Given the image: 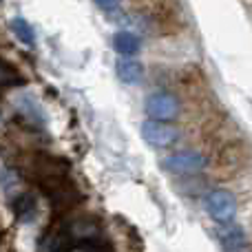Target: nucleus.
<instances>
[{"mask_svg":"<svg viewBox=\"0 0 252 252\" xmlns=\"http://www.w3.org/2000/svg\"><path fill=\"white\" fill-rule=\"evenodd\" d=\"M219 244H221L223 252H246V248H248V239H246L244 228L230 221L219 232Z\"/></svg>","mask_w":252,"mask_h":252,"instance_id":"5","label":"nucleus"},{"mask_svg":"<svg viewBox=\"0 0 252 252\" xmlns=\"http://www.w3.org/2000/svg\"><path fill=\"white\" fill-rule=\"evenodd\" d=\"M204 166H206V157L201 155V153H195V151L175 153V155L166 157V159L161 161V168H164L166 173H173V175L199 173Z\"/></svg>","mask_w":252,"mask_h":252,"instance_id":"3","label":"nucleus"},{"mask_svg":"<svg viewBox=\"0 0 252 252\" xmlns=\"http://www.w3.org/2000/svg\"><path fill=\"white\" fill-rule=\"evenodd\" d=\"M113 47L120 56H135L139 51V38L130 31H118L113 35Z\"/></svg>","mask_w":252,"mask_h":252,"instance_id":"7","label":"nucleus"},{"mask_svg":"<svg viewBox=\"0 0 252 252\" xmlns=\"http://www.w3.org/2000/svg\"><path fill=\"white\" fill-rule=\"evenodd\" d=\"M146 113L148 118L153 120H161V122H168V120L177 118L179 113V100L173 95V93H166V91H157L151 93L146 97Z\"/></svg>","mask_w":252,"mask_h":252,"instance_id":"2","label":"nucleus"},{"mask_svg":"<svg viewBox=\"0 0 252 252\" xmlns=\"http://www.w3.org/2000/svg\"><path fill=\"white\" fill-rule=\"evenodd\" d=\"M206 213L215 219V221L228 223L235 219L237 215V199L232 197V192L228 190H213L206 195Z\"/></svg>","mask_w":252,"mask_h":252,"instance_id":"1","label":"nucleus"},{"mask_svg":"<svg viewBox=\"0 0 252 252\" xmlns=\"http://www.w3.org/2000/svg\"><path fill=\"white\" fill-rule=\"evenodd\" d=\"M95 4L100 9H104V11H113V9L120 4V0H95Z\"/></svg>","mask_w":252,"mask_h":252,"instance_id":"12","label":"nucleus"},{"mask_svg":"<svg viewBox=\"0 0 252 252\" xmlns=\"http://www.w3.org/2000/svg\"><path fill=\"white\" fill-rule=\"evenodd\" d=\"M11 29H13V33L18 35V40H20L22 44H27V47H33L35 44V33H33L31 25L25 20V18H13Z\"/></svg>","mask_w":252,"mask_h":252,"instance_id":"8","label":"nucleus"},{"mask_svg":"<svg viewBox=\"0 0 252 252\" xmlns=\"http://www.w3.org/2000/svg\"><path fill=\"white\" fill-rule=\"evenodd\" d=\"M82 250H84V252H111L109 248H106V246H102L100 241H97V239H91V237H89V239H84Z\"/></svg>","mask_w":252,"mask_h":252,"instance_id":"11","label":"nucleus"},{"mask_svg":"<svg viewBox=\"0 0 252 252\" xmlns=\"http://www.w3.org/2000/svg\"><path fill=\"white\" fill-rule=\"evenodd\" d=\"M16 71L11 66H7L4 62H0V87H7V84H13L16 82Z\"/></svg>","mask_w":252,"mask_h":252,"instance_id":"10","label":"nucleus"},{"mask_svg":"<svg viewBox=\"0 0 252 252\" xmlns=\"http://www.w3.org/2000/svg\"><path fill=\"white\" fill-rule=\"evenodd\" d=\"M118 78L122 80L124 84H139L144 78V66L139 64L137 60L124 58V60L118 62Z\"/></svg>","mask_w":252,"mask_h":252,"instance_id":"6","label":"nucleus"},{"mask_svg":"<svg viewBox=\"0 0 252 252\" xmlns=\"http://www.w3.org/2000/svg\"><path fill=\"white\" fill-rule=\"evenodd\" d=\"M13 210H16L18 217H22L25 213H33V197H31V195H22L20 199L16 201V208H13Z\"/></svg>","mask_w":252,"mask_h":252,"instance_id":"9","label":"nucleus"},{"mask_svg":"<svg viewBox=\"0 0 252 252\" xmlns=\"http://www.w3.org/2000/svg\"><path fill=\"white\" fill-rule=\"evenodd\" d=\"M142 137L146 139L151 146H157V148H164V146H170V144L177 139V130L173 126L164 124L161 120H146L142 124Z\"/></svg>","mask_w":252,"mask_h":252,"instance_id":"4","label":"nucleus"}]
</instances>
